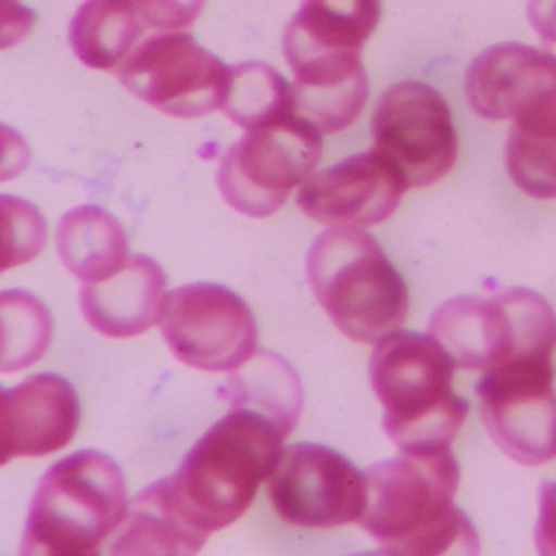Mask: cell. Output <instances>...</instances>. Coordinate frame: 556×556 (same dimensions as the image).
<instances>
[{
  "mask_svg": "<svg viewBox=\"0 0 556 556\" xmlns=\"http://www.w3.org/2000/svg\"><path fill=\"white\" fill-rule=\"evenodd\" d=\"M556 87V56L519 43L488 48L465 77L473 112L490 122L513 119L533 97Z\"/></svg>",
  "mask_w": 556,
  "mask_h": 556,
  "instance_id": "9a60e30c",
  "label": "cell"
},
{
  "mask_svg": "<svg viewBox=\"0 0 556 556\" xmlns=\"http://www.w3.org/2000/svg\"><path fill=\"white\" fill-rule=\"evenodd\" d=\"M292 73V112L321 135L343 131L363 113L369 83L359 54L315 58Z\"/></svg>",
  "mask_w": 556,
  "mask_h": 556,
  "instance_id": "ac0fdd59",
  "label": "cell"
},
{
  "mask_svg": "<svg viewBox=\"0 0 556 556\" xmlns=\"http://www.w3.org/2000/svg\"><path fill=\"white\" fill-rule=\"evenodd\" d=\"M285 429L249 406H232L185 455L177 473L155 481L165 506L200 543L236 522L285 454Z\"/></svg>",
  "mask_w": 556,
  "mask_h": 556,
  "instance_id": "6da1fadb",
  "label": "cell"
},
{
  "mask_svg": "<svg viewBox=\"0 0 556 556\" xmlns=\"http://www.w3.org/2000/svg\"><path fill=\"white\" fill-rule=\"evenodd\" d=\"M56 245L61 262L84 282L115 275L129 258L125 229L99 206H80L64 214Z\"/></svg>",
  "mask_w": 556,
  "mask_h": 556,
  "instance_id": "44dd1931",
  "label": "cell"
},
{
  "mask_svg": "<svg viewBox=\"0 0 556 556\" xmlns=\"http://www.w3.org/2000/svg\"><path fill=\"white\" fill-rule=\"evenodd\" d=\"M477 392L488 434L507 457L529 467L555 457L552 357L510 361L486 370Z\"/></svg>",
  "mask_w": 556,
  "mask_h": 556,
  "instance_id": "30bf717a",
  "label": "cell"
},
{
  "mask_svg": "<svg viewBox=\"0 0 556 556\" xmlns=\"http://www.w3.org/2000/svg\"><path fill=\"white\" fill-rule=\"evenodd\" d=\"M504 159L520 191L535 200L556 198V87L517 110Z\"/></svg>",
  "mask_w": 556,
  "mask_h": 556,
  "instance_id": "d6986e66",
  "label": "cell"
},
{
  "mask_svg": "<svg viewBox=\"0 0 556 556\" xmlns=\"http://www.w3.org/2000/svg\"><path fill=\"white\" fill-rule=\"evenodd\" d=\"M5 245L4 269L34 260L43 250L47 224L31 204L18 198H2Z\"/></svg>",
  "mask_w": 556,
  "mask_h": 556,
  "instance_id": "d4e9b609",
  "label": "cell"
},
{
  "mask_svg": "<svg viewBox=\"0 0 556 556\" xmlns=\"http://www.w3.org/2000/svg\"><path fill=\"white\" fill-rule=\"evenodd\" d=\"M2 304V372H18L43 357L53 320L43 302L24 291H4Z\"/></svg>",
  "mask_w": 556,
  "mask_h": 556,
  "instance_id": "cb8c5ba5",
  "label": "cell"
},
{
  "mask_svg": "<svg viewBox=\"0 0 556 556\" xmlns=\"http://www.w3.org/2000/svg\"><path fill=\"white\" fill-rule=\"evenodd\" d=\"M149 30H187L203 12L206 0H138Z\"/></svg>",
  "mask_w": 556,
  "mask_h": 556,
  "instance_id": "484cf974",
  "label": "cell"
},
{
  "mask_svg": "<svg viewBox=\"0 0 556 556\" xmlns=\"http://www.w3.org/2000/svg\"><path fill=\"white\" fill-rule=\"evenodd\" d=\"M305 269L315 298L351 340L379 343L405 324L408 289L364 230L340 226L320 233L308 250Z\"/></svg>",
  "mask_w": 556,
  "mask_h": 556,
  "instance_id": "277c9868",
  "label": "cell"
},
{
  "mask_svg": "<svg viewBox=\"0 0 556 556\" xmlns=\"http://www.w3.org/2000/svg\"><path fill=\"white\" fill-rule=\"evenodd\" d=\"M321 132L291 115L250 129L220 161L217 187L224 200L249 217L273 216L320 164Z\"/></svg>",
  "mask_w": 556,
  "mask_h": 556,
  "instance_id": "52a82bcc",
  "label": "cell"
},
{
  "mask_svg": "<svg viewBox=\"0 0 556 556\" xmlns=\"http://www.w3.org/2000/svg\"><path fill=\"white\" fill-rule=\"evenodd\" d=\"M122 468L99 451L54 464L38 484L25 522L22 555L89 556L126 517Z\"/></svg>",
  "mask_w": 556,
  "mask_h": 556,
  "instance_id": "5b68a950",
  "label": "cell"
},
{
  "mask_svg": "<svg viewBox=\"0 0 556 556\" xmlns=\"http://www.w3.org/2000/svg\"><path fill=\"white\" fill-rule=\"evenodd\" d=\"M536 548L542 555H556V481L540 491V516L535 529Z\"/></svg>",
  "mask_w": 556,
  "mask_h": 556,
  "instance_id": "4316f807",
  "label": "cell"
},
{
  "mask_svg": "<svg viewBox=\"0 0 556 556\" xmlns=\"http://www.w3.org/2000/svg\"><path fill=\"white\" fill-rule=\"evenodd\" d=\"M268 491L279 517L299 527L344 526L361 520L367 504L366 475L340 452L318 444L285 451Z\"/></svg>",
  "mask_w": 556,
  "mask_h": 556,
  "instance_id": "7c38bea8",
  "label": "cell"
},
{
  "mask_svg": "<svg viewBox=\"0 0 556 556\" xmlns=\"http://www.w3.org/2000/svg\"><path fill=\"white\" fill-rule=\"evenodd\" d=\"M220 110L240 128L256 129L281 122L292 112V87L266 63L249 61L230 67Z\"/></svg>",
  "mask_w": 556,
  "mask_h": 556,
  "instance_id": "603a6c76",
  "label": "cell"
},
{
  "mask_svg": "<svg viewBox=\"0 0 556 556\" xmlns=\"http://www.w3.org/2000/svg\"><path fill=\"white\" fill-rule=\"evenodd\" d=\"M232 406H249L275 419L291 434L302 412L301 379L288 361L269 351L253 354L229 380Z\"/></svg>",
  "mask_w": 556,
  "mask_h": 556,
  "instance_id": "7402d4cb",
  "label": "cell"
},
{
  "mask_svg": "<svg viewBox=\"0 0 556 556\" xmlns=\"http://www.w3.org/2000/svg\"><path fill=\"white\" fill-rule=\"evenodd\" d=\"M380 12V0H302L286 27V63L294 70L315 58L359 54L379 24Z\"/></svg>",
  "mask_w": 556,
  "mask_h": 556,
  "instance_id": "e0dca14e",
  "label": "cell"
},
{
  "mask_svg": "<svg viewBox=\"0 0 556 556\" xmlns=\"http://www.w3.org/2000/svg\"><path fill=\"white\" fill-rule=\"evenodd\" d=\"M408 188L396 165L374 149L312 174L299 188L298 206L327 226H376L395 213Z\"/></svg>",
  "mask_w": 556,
  "mask_h": 556,
  "instance_id": "4fadbf2b",
  "label": "cell"
},
{
  "mask_svg": "<svg viewBox=\"0 0 556 556\" xmlns=\"http://www.w3.org/2000/svg\"><path fill=\"white\" fill-rule=\"evenodd\" d=\"M361 526L390 555L477 553V530L454 504L460 471L445 451L402 452L367 470Z\"/></svg>",
  "mask_w": 556,
  "mask_h": 556,
  "instance_id": "7a4b0ae2",
  "label": "cell"
},
{
  "mask_svg": "<svg viewBox=\"0 0 556 556\" xmlns=\"http://www.w3.org/2000/svg\"><path fill=\"white\" fill-rule=\"evenodd\" d=\"M429 333L455 366L491 370L517 359L552 357L556 318L548 302L529 289L516 288L493 298H455L432 315Z\"/></svg>",
  "mask_w": 556,
  "mask_h": 556,
  "instance_id": "8992f818",
  "label": "cell"
},
{
  "mask_svg": "<svg viewBox=\"0 0 556 556\" xmlns=\"http://www.w3.org/2000/svg\"><path fill=\"white\" fill-rule=\"evenodd\" d=\"M161 325L172 353L206 372L240 369L255 354V317L226 286L194 282L175 289L165 295Z\"/></svg>",
  "mask_w": 556,
  "mask_h": 556,
  "instance_id": "9c48e42d",
  "label": "cell"
},
{
  "mask_svg": "<svg viewBox=\"0 0 556 556\" xmlns=\"http://www.w3.org/2000/svg\"><path fill=\"white\" fill-rule=\"evenodd\" d=\"M527 17L546 53L556 56V0H527Z\"/></svg>",
  "mask_w": 556,
  "mask_h": 556,
  "instance_id": "83f0119b",
  "label": "cell"
},
{
  "mask_svg": "<svg viewBox=\"0 0 556 556\" xmlns=\"http://www.w3.org/2000/svg\"><path fill=\"white\" fill-rule=\"evenodd\" d=\"M370 128L377 151L396 165L409 188L435 184L457 161L451 109L426 84L405 80L387 89L377 102Z\"/></svg>",
  "mask_w": 556,
  "mask_h": 556,
  "instance_id": "8fae6325",
  "label": "cell"
},
{
  "mask_svg": "<svg viewBox=\"0 0 556 556\" xmlns=\"http://www.w3.org/2000/svg\"><path fill=\"white\" fill-rule=\"evenodd\" d=\"M455 363L431 333L393 331L377 343L370 382L386 408L383 429L402 452L445 451L468 415L452 390Z\"/></svg>",
  "mask_w": 556,
  "mask_h": 556,
  "instance_id": "3957f363",
  "label": "cell"
},
{
  "mask_svg": "<svg viewBox=\"0 0 556 556\" xmlns=\"http://www.w3.org/2000/svg\"><path fill=\"white\" fill-rule=\"evenodd\" d=\"M138 0H86L70 27V43L80 63L118 71L148 31Z\"/></svg>",
  "mask_w": 556,
  "mask_h": 556,
  "instance_id": "ffe728a7",
  "label": "cell"
},
{
  "mask_svg": "<svg viewBox=\"0 0 556 556\" xmlns=\"http://www.w3.org/2000/svg\"><path fill=\"white\" fill-rule=\"evenodd\" d=\"M167 276L151 256L135 255L106 279L84 282L80 308L87 321L110 338H131L162 317Z\"/></svg>",
  "mask_w": 556,
  "mask_h": 556,
  "instance_id": "2e32d148",
  "label": "cell"
},
{
  "mask_svg": "<svg viewBox=\"0 0 556 556\" xmlns=\"http://www.w3.org/2000/svg\"><path fill=\"white\" fill-rule=\"evenodd\" d=\"M230 67L190 34L165 31L139 43L116 71L119 83L152 109L194 119L223 105Z\"/></svg>",
  "mask_w": 556,
  "mask_h": 556,
  "instance_id": "ba28073f",
  "label": "cell"
},
{
  "mask_svg": "<svg viewBox=\"0 0 556 556\" xmlns=\"http://www.w3.org/2000/svg\"><path fill=\"white\" fill-rule=\"evenodd\" d=\"M80 421L74 387L56 374H37L2 390L0 444L2 464L15 457H45L73 441Z\"/></svg>",
  "mask_w": 556,
  "mask_h": 556,
  "instance_id": "5bb4252c",
  "label": "cell"
}]
</instances>
